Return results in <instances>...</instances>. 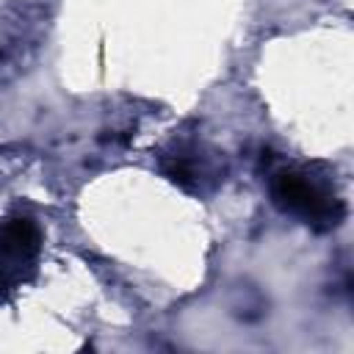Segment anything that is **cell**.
<instances>
[{"mask_svg": "<svg viewBox=\"0 0 354 354\" xmlns=\"http://www.w3.org/2000/svg\"><path fill=\"white\" fill-rule=\"evenodd\" d=\"M268 194L277 210L299 218L315 232L337 230L346 218V202L340 199L335 185L307 169H277L268 177Z\"/></svg>", "mask_w": 354, "mask_h": 354, "instance_id": "1", "label": "cell"}, {"mask_svg": "<svg viewBox=\"0 0 354 354\" xmlns=\"http://www.w3.org/2000/svg\"><path fill=\"white\" fill-rule=\"evenodd\" d=\"M41 230L30 216H11L0 230V301L36 274Z\"/></svg>", "mask_w": 354, "mask_h": 354, "instance_id": "2", "label": "cell"}, {"mask_svg": "<svg viewBox=\"0 0 354 354\" xmlns=\"http://www.w3.org/2000/svg\"><path fill=\"white\" fill-rule=\"evenodd\" d=\"M160 169L171 183H177L185 191H202V183L210 177L205 158H199L194 147H177L174 152H169Z\"/></svg>", "mask_w": 354, "mask_h": 354, "instance_id": "3", "label": "cell"}]
</instances>
